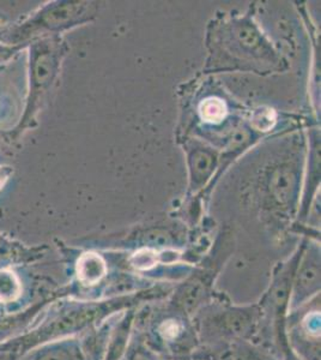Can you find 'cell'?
Wrapping results in <instances>:
<instances>
[{
  "instance_id": "obj_15",
  "label": "cell",
  "mask_w": 321,
  "mask_h": 360,
  "mask_svg": "<svg viewBox=\"0 0 321 360\" xmlns=\"http://www.w3.org/2000/svg\"><path fill=\"white\" fill-rule=\"evenodd\" d=\"M276 122V115L273 110L268 108H259L258 111L254 112L252 117V124L254 127L258 130H263V131H268L273 124Z\"/></svg>"
},
{
  "instance_id": "obj_5",
  "label": "cell",
  "mask_w": 321,
  "mask_h": 360,
  "mask_svg": "<svg viewBox=\"0 0 321 360\" xmlns=\"http://www.w3.org/2000/svg\"><path fill=\"white\" fill-rule=\"evenodd\" d=\"M89 4L83 1H54L42 6L25 20L0 32V44L25 49L32 42L57 37L88 20Z\"/></svg>"
},
{
  "instance_id": "obj_13",
  "label": "cell",
  "mask_w": 321,
  "mask_h": 360,
  "mask_svg": "<svg viewBox=\"0 0 321 360\" xmlns=\"http://www.w3.org/2000/svg\"><path fill=\"white\" fill-rule=\"evenodd\" d=\"M122 360H167L148 344L142 333L133 328L130 344Z\"/></svg>"
},
{
  "instance_id": "obj_4",
  "label": "cell",
  "mask_w": 321,
  "mask_h": 360,
  "mask_svg": "<svg viewBox=\"0 0 321 360\" xmlns=\"http://www.w3.org/2000/svg\"><path fill=\"white\" fill-rule=\"evenodd\" d=\"M64 54V44L58 37L41 39L28 46V94L25 112L10 132L13 139L33 127L46 96L57 79Z\"/></svg>"
},
{
  "instance_id": "obj_19",
  "label": "cell",
  "mask_w": 321,
  "mask_h": 360,
  "mask_svg": "<svg viewBox=\"0 0 321 360\" xmlns=\"http://www.w3.org/2000/svg\"><path fill=\"white\" fill-rule=\"evenodd\" d=\"M186 360H199V359H186Z\"/></svg>"
},
{
  "instance_id": "obj_12",
  "label": "cell",
  "mask_w": 321,
  "mask_h": 360,
  "mask_svg": "<svg viewBox=\"0 0 321 360\" xmlns=\"http://www.w3.org/2000/svg\"><path fill=\"white\" fill-rule=\"evenodd\" d=\"M23 295V283L20 275L8 268L0 269V304L17 303Z\"/></svg>"
},
{
  "instance_id": "obj_7",
  "label": "cell",
  "mask_w": 321,
  "mask_h": 360,
  "mask_svg": "<svg viewBox=\"0 0 321 360\" xmlns=\"http://www.w3.org/2000/svg\"><path fill=\"white\" fill-rule=\"evenodd\" d=\"M320 249L305 244L294 274L289 312L295 311L320 295Z\"/></svg>"
},
{
  "instance_id": "obj_11",
  "label": "cell",
  "mask_w": 321,
  "mask_h": 360,
  "mask_svg": "<svg viewBox=\"0 0 321 360\" xmlns=\"http://www.w3.org/2000/svg\"><path fill=\"white\" fill-rule=\"evenodd\" d=\"M138 307H130L112 319L105 354L102 360H122L133 333L134 319Z\"/></svg>"
},
{
  "instance_id": "obj_9",
  "label": "cell",
  "mask_w": 321,
  "mask_h": 360,
  "mask_svg": "<svg viewBox=\"0 0 321 360\" xmlns=\"http://www.w3.org/2000/svg\"><path fill=\"white\" fill-rule=\"evenodd\" d=\"M110 275L108 263L95 251L81 254L76 261L74 276L78 286L89 292L88 299H98L103 283Z\"/></svg>"
},
{
  "instance_id": "obj_8",
  "label": "cell",
  "mask_w": 321,
  "mask_h": 360,
  "mask_svg": "<svg viewBox=\"0 0 321 360\" xmlns=\"http://www.w3.org/2000/svg\"><path fill=\"white\" fill-rule=\"evenodd\" d=\"M191 359L281 360L282 356L256 340H237L216 348H198Z\"/></svg>"
},
{
  "instance_id": "obj_1",
  "label": "cell",
  "mask_w": 321,
  "mask_h": 360,
  "mask_svg": "<svg viewBox=\"0 0 321 360\" xmlns=\"http://www.w3.org/2000/svg\"><path fill=\"white\" fill-rule=\"evenodd\" d=\"M134 327L149 346L167 360L191 359L199 347L193 319L167 298L138 307Z\"/></svg>"
},
{
  "instance_id": "obj_3",
  "label": "cell",
  "mask_w": 321,
  "mask_h": 360,
  "mask_svg": "<svg viewBox=\"0 0 321 360\" xmlns=\"http://www.w3.org/2000/svg\"><path fill=\"white\" fill-rule=\"evenodd\" d=\"M303 245L305 244H302L287 261L277 264L268 288L256 302L261 311V329L256 341L273 348L281 356L290 351L287 339V319L294 274L301 257Z\"/></svg>"
},
{
  "instance_id": "obj_17",
  "label": "cell",
  "mask_w": 321,
  "mask_h": 360,
  "mask_svg": "<svg viewBox=\"0 0 321 360\" xmlns=\"http://www.w3.org/2000/svg\"><path fill=\"white\" fill-rule=\"evenodd\" d=\"M18 354L13 349H1L0 351V360H18Z\"/></svg>"
},
{
  "instance_id": "obj_14",
  "label": "cell",
  "mask_w": 321,
  "mask_h": 360,
  "mask_svg": "<svg viewBox=\"0 0 321 360\" xmlns=\"http://www.w3.org/2000/svg\"><path fill=\"white\" fill-rule=\"evenodd\" d=\"M199 111L205 122L218 123L227 115V107L220 98H211L200 105Z\"/></svg>"
},
{
  "instance_id": "obj_2",
  "label": "cell",
  "mask_w": 321,
  "mask_h": 360,
  "mask_svg": "<svg viewBox=\"0 0 321 360\" xmlns=\"http://www.w3.org/2000/svg\"><path fill=\"white\" fill-rule=\"evenodd\" d=\"M198 348H216L237 340H256L261 329V311L254 304L237 305L224 293L193 316Z\"/></svg>"
},
{
  "instance_id": "obj_18",
  "label": "cell",
  "mask_w": 321,
  "mask_h": 360,
  "mask_svg": "<svg viewBox=\"0 0 321 360\" xmlns=\"http://www.w3.org/2000/svg\"><path fill=\"white\" fill-rule=\"evenodd\" d=\"M281 360H301L299 356H295L293 352H291V349L289 351L287 354H284V356H282Z\"/></svg>"
},
{
  "instance_id": "obj_6",
  "label": "cell",
  "mask_w": 321,
  "mask_h": 360,
  "mask_svg": "<svg viewBox=\"0 0 321 360\" xmlns=\"http://www.w3.org/2000/svg\"><path fill=\"white\" fill-rule=\"evenodd\" d=\"M320 295L289 312L287 339L291 352L301 360H321Z\"/></svg>"
},
{
  "instance_id": "obj_10",
  "label": "cell",
  "mask_w": 321,
  "mask_h": 360,
  "mask_svg": "<svg viewBox=\"0 0 321 360\" xmlns=\"http://www.w3.org/2000/svg\"><path fill=\"white\" fill-rule=\"evenodd\" d=\"M18 360H88V356L79 336H69L41 342Z\"/></svg>"
},
{
  "instance_id": "obj_16",
  "label": "cell",
  "mask_w": 321,
  "mask_h": 360,
  "mask_svg": "<svg viewBox=\"0 0 321 360\" xmlns=\"http://www.w3.org/2000/svg\"><path fill=\"white\" fill-rule=\"evenodd\" d=\"M13 174V167L8 165H0V191L8 184V180Z\"/></svg>"
}]
</instances>
